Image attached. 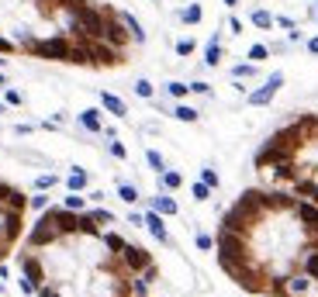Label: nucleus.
<instances>
[{"label": "nucleus", "mask_w": 318, "mask_h": 297, "mask_svg": "<svg viewBox=\"0 0 318 297\" xmlns=\"http://www.w3.org/2000/svg\"><path fill=\"white\" fill-rule=\"evenodd\" d=\"M153 211H159L162 218H166V215H169V218H173V215H180V208H176V201H173L169 194H159V197H153Z\"/></svg>", "instance_id": "10"}, {"label": "nucleus", "mask_w": 318, "mask_h": 297, "mask_svg": "<svg viewBox=\"0 0 318 297\" xmlns=\"http://www.w3.org/2000/svg\"><path fill=\"white\" fill-rule=\"evenodd\" d=\"M225 3H229V7H236V3H238V0H225Z\"/></svg>", "instance_id": "36"}, {"label": "nucleus", "mask_w": 318, "mask_h": 297, "mask_svg": "<svg viewBox=\"0 0 318 297\" xmlns=\"http://www.w3.org/2000/svg\"><path fill=\"white\" fill-rule=\"evenodd\" d=\"M28 211H31V197L0 176V266L17 252L24 231H28Z\"/></svg>", "instance_id": "5"}, {"label": "nucleus", "mask_w": 318, "mask_h": 297, "mask_svg": "<svg viewBox=\"0 0 318 297\" xmlns=\"http://www.w3.org/2000/svg\"><path fill=\"white\" fill-rule=\"evenodd\" d=\"M135 93H139V97H153V83H149V79H139V83H135Z\"/></svg>", "instance_id": "24"}, {"label": "nucleus", "mask_w": 318, "mask_h": 297, "mask_svg": "<svg viewBox=\"0 0 318 297\" xmlns=\"http://www.w3.org/2000/svg\"><path fill=\"white\" fill-rule=\"evenodd\" d=\"M159 183H162V190H180V187H183V176H180L176 169H162V173H159Z\"/></svg>", "instance_id": "12"}, {"label": "nucleus", "mask_w": 318, "mask_h": 297, "mask_svg": "<svg viewBox=\"0 0 318 297\" xmlns=\"http://www.w3.org/2000/svg\"><path fill=\"white\" fill-rule=\"evenodd\" d=\"M100 104H104V111H111L114 118H125V114H128V104H125L121 97H114V93H107V90L100 93Z\"/></svg>", "instance_id": "8"}, {"label": "nucleus", "mask_w": 318, "mask_h": 297, "mask_svg": "<svg viewBox=\"0 0 318 297\" xmlns=\"http://www.w3.org/2000/svg\"><path fill=\"white\" fill-rule=\"evenodd\" d=\"M252 24H256V28H263V31H270V28L277 24V17H273L270 10H252Z\"/></svg>", "instance_id": "13"}, {"label": "nucleus", "mask_w": 318, "mask_h": 297, "mask_svg": "<svg viewBox=\"0 0 318 297\" xmlns=\"http://www.w3.org/2000/svg\"><path fill=\"white\" fill-rule=\"evenodd\" d=\"M173 114H176L180 121H187V125H190V121H197V111H194V107H187V104H176V111H173Z\"/></svg>", "instance_id": "18"}, {"label": "nucleus", "mask_w": 318, "mask_h": 297, "mask_svg": "<svg viewBox=\"0 0 318 297\" xmlns=\"http://www.w3.org/2000/svg\"><path fill=\"white\" fill-rule=\"evenodd\" d=\"M204 63H208V66H218V63H222V45H218V38H211V45H208V52H204Z\"/></svg>", "instance_id": "15"}, {"label": "nucleus", "mask_w": 318, "mask_h": 297, "mask_svg": "<svg viewBox=\"0 0 318 297\" xmlns=\"http://www.w3.org/2000/svg\"><path fill=\"white\" fill-rule=\"evenodd\" d=\"M315 3H318V0H315Z\"/></svg>", "instance_id": "38"}, {"label": "nucleus", "mask_w": 318, "mask_h": 297, "mask_svg": "<svg viewBox=\"0 0 318 297\" xmlns=\"http://www.w3.org/2000/svg\"><path fill=\"white\" fill-rule=\"evenodd\" d=\"M31 208H38V211H45V208H49V197H42V194H38V197H31Z\"/></svg>", "instance_id": "29"}, {"label": "nucleus", "mask_w": 318, "mask_h": 297, "mask_svg": "<svg viewBox=\"0 0 318 297\" xmlns=\"http://www.w3.org/2000/svg\"><path fill=\"white\" fill-rule=\"evenodd\" d=\"M190 90H194V93H211V86H208V83H201V79H197V83H190Z\"/></svg>", "instance_id": "31"}, {"label": "nucleus", "mask_w": 318, "mask_h": 297, "mask_svg": "<svg viewBox=\"0 0 318 297\" xmlns=\"http://www.w3.org/2000/svg\"><path fill=\"white\" fill-rule=\"evenodd\" d=\"M118 197H121L125 204H139V190H135L132 183H118Z\"/></svg>", "instance_id": "17"}, {"label": "nucleus", "mask_w": 318, "mask_h": 297, "mask_svg": "<svg viewBox=\"0 0 318 297\" xmlns=\"http://www.w3.org/2000/svg\"><path fill=\"white\" fill-rule=\"evenodd\" d=\"M66 208H73V211H83V197L70 190V197H66Z\"/></svg>", "instance_id": "26"}, {"label": "nucleus", "mask_w": 318, "mask_h": 297, "mask_svg": "<svg viewBox=\"0 0 318 297\" xmlns=\"http://www.w3.org/2000/svg\"><path fill=\"white\" fill-rule=\"evenodd\" d=\"M252 169L280 190L318 204V111H301L252 152Z\"/></svg>", "instance_id": "4"}, {"label": "nucleus", "mask_w": 318, "mask_h": 297, "mask_svg": "<svg viewBox=\"0 0 318 297\" xmlns=\"http://www.w3.org/2000/svg\"><path fill=\"white\" fill-rule=\"evenodd\" d=\"M146 159H149V166H153L156 173H162V169H166V162H162V155H159L156 148H146Z\"/></svg>", "instance_id": "19"}, {"label": "nucleus", "mask_w": 318, "mask_h": 297, "mask_svg": "<svg viewBox=\"0 0 318 297\" xmlns=\"http://www.w3.org/2000/svg\"><path fill=\"white\" fill-rule=\"evenodd\" d=\"M308 52H315V56H318V38H308Z\"/></svg>", "instance_id": "35"}, {"label": "nucleus", "mask_w": 318, "mask_h": 297, "mask_svg": "<svg viewBox=\"0 0 318 297\" xmlns=\"http://www.w3.org/2000/svg\"><path fill=\"white\" fill-rule=\"evenodd\" d=\"M201 14H204V10H201V3H190V7H183V10H180V21H183V24H197V21H201Z\"/></svg>", "instance_id": "14"}, {"label": "nucleus", "mask_w": 318, "mask_h": 297, "mask_svg": "<svg viewBox=\"0 0 318 297\" xmlns=\"http://www.w3.org/2000/svg\"><path fill=\"white\" fill-rule=\"evenodd\" d=\"M0 86H7V79H3V73H0Z\"/></svg>", "instance_id": "37"}, {"label": "nucleus", "mask_w": 318, "mask_h": 297, "mask_svg": "<svg viewBox=\"0 0 318 297\" xmlns=\"http://www.w3.org/2000/svg\"><path fill=\"white\" fill-rule=\"evenodd\" d=\"M49 187H56V176H52V173H45V176L35 180V190H49Z\"/></svg>", "instance_id": "23"}, {"label": "nucleus", "mask_w": 318, "mask_h": 297, "mask_svg": "<svg viewBox=\"0 0 318 297\" xmlns=\"http://www.w3.org/2000/svg\"><path fill=\"white\" fill-rule=\"evenodd\" d=\"M229 28H232V35H238V31H242V21H238V17H232V21H229Z\"/></svg>", "instance_id": "34"}, {"label": "nucleus", "mask_w": 318, "mask_h": 297, "mask_svg": "<svg viewBox=\"0 0 318 297\" xmlns=\"http://www.w3.org/2000/svg\"><path fill=\"white\" fill-rule=\"evenodd\" d=\"M280 86H284V73H273L263 86H259V90H252V93H249V104H256V107L270 104V100L277 97V90H280Z\"/></svg>", "instance_id": "6"}, {"label": "nucleus", "mask_w": 318, "mask_h": 297, "mask_svg": "<svg viewBox=\"0 0 318 297\" xmlns=\"http://www.w3.org/2000/svg\"><path fill=\"white\" fill-rule=\"evenodd\" d=\"M215 259L249 297H315L318 204L280 187H245L218 218Z\"/></svg>", "instance_id": "2"}, {"label": "nucleus", "mask_w": 318, "mask_h": 297, "mask_svg": "<svg viewBox=\"0 0 318 297\" xmlns=\"http://www.w3.org/2000/svg\"><path fill=\"white\" fill-rule=\"evenodd\" d=\"M208 197H211V187H208L204 180H197V183H194V201H208Z\"/></svg>", "instance_id": "20"}, {"label": "nucleus", "mask_w": 318, "mask_h": 297, "mask_svg": "<svg viewBox=\"0 0 318 297\" xmlns=\"http://www.w3.org/2000/svg\"><path fill=\"white\" fill-rule=\"evenodd\" d=\"M194 49H197V42H194V38H180V42H176V52H180V56H190Z\"/></svg>", "instance_id": "21"}, {"label": "nucleus", "mask_w": 318, "mask_h": 297, "mask_svg": "<svg viewBox=\"0 0 318 297\" xmlns=\"http://www.w3.org/2000/svg\"><path fill=\"white\" fill-rule=\"evenodd\" d=\"M111 152H114V155H118V159H125V155H128V152H125V146H121V142H111Z\"/></svg>", "instance_id": "32"}, {"label": "nucleus", "mask_w": 318, "mask_h": 297, "mask_svg": "<svg viewBox=\"0 0 318 297\" xmlns=\"http://www.w3.org/2000/svg\"><path fill=\"white\" fill-rule=\"evenodd\" d=\"M266 56H270V49H266V45H252V49H249V59H252V63H263Z\"/></svg>", "instance_id": "22"}, {"label": "nucleus", "mask_w": 318, "mask_h": 297, "mask_svg": "<svg viewBox=\"0 0 318 297\" xmlns=\"http://www.w3.org/2000/svg\"><path fill=\"white\" fill-rule=\"evenodd\" d=\"M232 73H236L238 79H245V76H252V73H256V66H236Z\"/></svg>", "instance_id": "28"}, {"label": "nucleus", "mask_w": 318, "mask_h": 297, "mask_svg": "<svg viewBox=\"0 0 318 297\" xmlns=\"http://www.w3.org/2000/svg\"><path fill=\"white\" fill-rule=\"evenodd\" d=\"M135 45L128 10L107 0H0V56L107 73L125 70Z\"/></svg>", "instance_id": "3"}, {"label": "nucleus", "mask_w": 318, "mask_h": 297, "mask_svg": "<svg viewBox=\"0 0 318 297\" xmlns=\"http://www.w3.org/2000/svg\"><path fill=\"white\" fill-rule=\"evenodd\" d=\"M7 104H21V93L17 90H7Z\"/></svg>", "instance_id": "33"}, {"label": "nucleus", "mask_w": 318, "mask_h": 297, "mask_svg": "<svg viewBox=\"0 0 318 297\" xmlns=\"http://www.w3.org/2000/svg\"><path fill=\"white\" fill-rule=\"evenodd\" d=\"M166 93H169L173 100H183V97L190 93V83H176V79H173V83H166Z\"/></svg>", "instance_id": "16"}, {"label": "nucleus", "mask_w": 318, "mask_h": 297, "mask_svg": "<svg viewBox=\"0 0 318 297\" xmlns=\"http://www.w3.org/2000/svg\"><path fill=\"white\" fill-rule=\"evenodd\" d=\"M80 125L86 128V132H100L104 125H100V111H93V107H86L83 114H80Z\"/></svg>", "instance_id": "11"}, {"label": "nucleus", "mask_w": 318, "mask_h": 297, "mask_svg": "<svg viewBox=\"0 0 318 297\" xmlns=\"http://www.w3.org/2000/svg\"><path fill=\"white\" fill-rule=\"evenodd\" d=\"M146 228L153 231V238H156V242H162V245H173V238H169L166 222H162V215H159V211H146Z\"/></svg>", "instance_id": "7"}, {"label": "nucleus", "mask_w": 318, "mask_h": 297, "mask_svg": "<svg viewBox=\"0 0 318 297\" xmlns=\"http://www.w3.org/2000/svg\"><path fill=\"white\" fill-rule=\"evenodd\" d=\"M277 24H280V28H287V31H294V28H298V24H294V17H277Z\"/></svg>", "instance_id": "30"}, {"label": "nucleus", "mask_w": 318, "mask_h": 297, "mask_svg": "<svg viewBox=\"0 0 318 297\" xmlns=\"http://www.w3.org/2000/svg\"><path fill=\"white\" fill-rule=\"evenodd\" d=\"M104 208L49 204L17 245L24 294L35 297H153L156 256L114 231Z\"/></svg>", "instance_id": "1"}, {"label": "nucleus", "mask_w": 318, "mask_h": 297, "mask_svg": "<svg viewBox=\"0 0 318 297\" xmlns=\"http://www.w3.org/2000/svg\"><path fill=\"white\" fill-rule=\"evenodd\" d=\"M201 180H204V183H208L211 190L218 187V173H215V169H201Z\"/></svg>", "instance_id": "25"}, {"label": "nucleus", "mask_w": 318, "mask_h": 297, "mask_svg": "<svg viewBox=\"0 0 318 297\" xmlns=\"http://www.w3.org/2000/svg\"><path fill=\"white\" fill-rule=\"evenodd\" d=\"M197 245H201V249H215V238L204 235V231H197Z\"/></svg>", "instance_id": "27"}, {"label": "nucleus", "mask_w": 318, "mask_h": 297, "mask_svg": "<svg viewBox=\"0 0 318 297\" xmlns=\"http://www.w3.org/2000/svg\"><path fill=\"white\" fill-rule=\"evenodd\" d=\"M86 183H90L86 169H80V166H73V169H70V176H66V190H73V194H80V190H86Z\"/></svg>", "instance_id": "9"}]
</instances>
